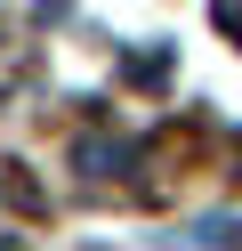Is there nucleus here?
Masks as SVG:
<instances>
[{"label": "nucleus", "instance_id": "nucleus-1", "mask_svg": "<svg viewBox=\"0 0 242 251\" xmlns=\"http://www.w3.org/2000/svg\"><path fill=\"white\" fill-rule=\"evenodd\" d=\"M81 162H89V178H105V170H121V162H129V146H105V138H89V146H81Z\"/></svg>", "mask_w": 242, "mask_h": 251}, {"label": "nucleus", "instance_id": "nucleus-2", "mask_svg": "<svg viewBox=\"0 0 242 251\" xmlns=\"http://www.w3.org/2000/svg\"><path fill=\"white\" fill-rule=\"evenodd\" d=\"M210 17H218L226 41H242V0H210Z\"/></svg>", "mask_w": 242, "mask_h": 251}, {"label": "nucleus", "instance_id": "nucleus-3", "mask_svg": "<svg viewBox=\"0 0 242 251\" xmlns=\"http://www.w3.org/2000/svg\"><path fill=\"white\" fill-rule=\"evenodd\" d=\"M129 73H137V81H154V73H170V49H137V57H129Z\"/></svg>", "mask_w": 242, "mask_h": 251}, {"label": "nucleus", "instance_id": "nucleus-4", "mask_svg": "<svg viewBox=\"0 0 242 251\" xmlns=\"http://www.w3.org/2000/svg\"><path fill=\"white\" fill-rule=\"evenodd\" d=\"M202 243H242V219H210V227H202Z\"/></svg>", "mask_w": 242, "mask_h": 251}, {"label": "nucleus", "instance_id": "nucleus-5", "mask_svg": "<svg viewBox=\"0 0 242 251\" xmlns=\"http://www.w3.org/2000/svg\"><path fill=\"white\" fill-rule=\"evenodd\" d=\"M32 8H41V17H65V8H73V0H32Z\"/></svg>", "mask_w": 242, "mask_h": 251}, {"label": "nucleus", "instance_id": "nucleus-6", "mask_svg": "<svg viewBox=\"0 0 242 251\" xmlns=\"http://www.w3.org/2000/svg\"><path fill=\"white\" fill-rule=\"evenodd\" d=\"M0 251H16V243H0Z\"/></svg>", "mask_w": 242, "mask_h": 251}]
</instances>
